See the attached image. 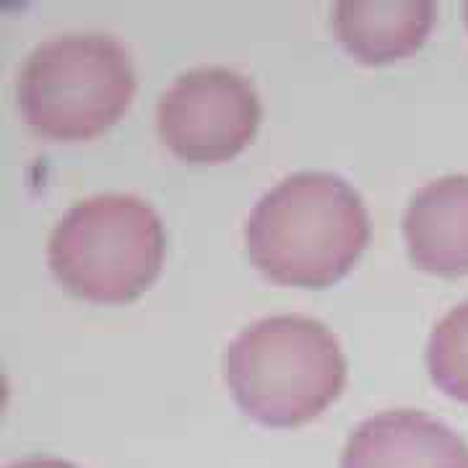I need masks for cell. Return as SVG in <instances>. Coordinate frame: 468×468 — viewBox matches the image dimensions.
I'll return each mask as SVG.
<instances>
[{"label": "cell", "instance_id": "1", "mask_svg": "<svg viewBox=\"0 0 468 468\" xmlns=\"http://www.w3.org/2000/svg\"><path fill=\"white\" fill-rule=\"evenodd\" d=\"M369 239L362 196L334 172H297L248 217L245 248L271 282L320 289L346 276Z\"/></svg>", "mask_w": 468, "mask_h": 468}, {"label": "cell", "instance_id": "2", "mask_svg": "<svg viewBox=\"0 0 468 468\" xmlns=\"http://www.w3.org/2000/svg\"><path fill=\"white\" fill-rule=\"evenodd\" d=\"M224 380L237 406L266 427L320 417L346 383V356L328 325L307 315H271L234 335Z\"/></svg>", "mask_w": 468, "mask_h": 468}, {"label": "cell", "instance_id": "3", "mask_svg": "<svg viewBox=\"0 0 468 468\" xmlns=\"http://www.w3.org/2000/svg\"><path fill=\"white\" fill-rule=\"evenodd\" d=\"M48 261L55 279L81 300H135L162 271L165 227L149 203L135 196H94L70 206L58 221Z\"/></svg>", "mask_w": 468, "mask_h": 468}, {"label": "cell", "instance_id": "4", "mask_svg": "<svg viewBox=\"0 0 468 468\" xmlns=\"http://www.w3.org/2000/svg\"><path fill=\"white\" fill-rule=\"evenodd\" d=\"M135 94L131 52L107 34H63L42 42L18 76V107L52 141L104 133Z\"/></svg>", "mask_w": 468, "mask_h": 468}, {"label": "cell", "instance_id": "5", "mask_svg": "<svg viewBox=\"0 0 468 468\" xmlns=\"http://www.w3.org/2000/svg\"><path fill=\"white\" fill-rule=\"evenodd\" d=\"M261 125V100L250 79L229 68L187 70L162 94L156 128L175 156L217 165L237 156Z\"/></svg>", "mask_w": 468, "mask_h": 468}, {"label": "cell", "instance_id": "6", "mask_svg": "<svg viewBox=\"0 0 468 468\" xmlns=\"http://www.w3.org/2000/svg\"><path fill=\"white\" fill-rule=\"evenodd\" d=\"M341 468H468V445L424 411H383L351 432Z\"/></svg>", "mask_w": 468, "mask_h": 468}, {"label": "cell", "instance_id": "7", "mask_svg": "<svg viewBox=\"0 0 468 468\" xmlns=\"http://www.w3.org/2000/svg\"><path fill=\"white\" fill-rule=\"evenodd\" d=\"M414 266L435 276H468V175L421 185L403 214Z\"/></svg>", "mask_w": 468, "mask_h": 468}, {"label": "cell", "instance_id": "8", "mask_svg": "<svg viewBox=\"0 0 468 468\" xmlns=\"http://www.w3.org/2000/svg\"><path fill=\"white\" fill-rule=\"evenodd\" d=\"M435 18L432 0H341L334 8L338 42L351 58L369 66L417 52Z\"/></svg>", "mask_w": 468, "mask_h": 468}, {"label": "cell", "instance_id": "9", "mask_svg": "<svg viewBox=\"0 0 468 468\" xmlns=\"http://www.w3.org/2000/svg\"><path fill=\"white\" fill-rule=\"evenodd\" d=\"M427 367L445 396L468 403V300L435 325L427 346Z\"/></svg>", "mask_w": 468, "mask_h": 468}, {"label": "cell", "instance_id": "10", "mask_svg": "<svg viewBox=\"0 0 468 468\" xmlns=\"http://www.w3.org/2000/svg\"><path fill=\"white\" fill-rule=\"evenodd\" d=\"M5 468H76L68 461H60V458H42V455H32V458H21L16 463Z\"/></svg>", "mask_w": 468, "mask_h": 468}, {"label": "cell", "instance_id": "11", "mask_svg": "<svg viewBox=\"0 0 468 468\" xmlns=\"http://www.w3.org/2000/svg\"><path fill=\"white\" fill-rule=\"evenodd\" d=\"M466 24H468V3H466Z\"/></svg>", "mask_w": 468, "mask_h": 468}]
</instances>
